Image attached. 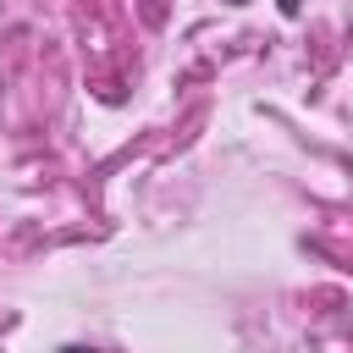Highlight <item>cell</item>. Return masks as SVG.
I'll return each instance as SVG.
<instances>
[{
    "instance_id": "6da1fadb",
    "label": "cell",
    "mask_w": 353,
    "mask_h": 353,
    "mask_svg": "<svg viewBox=\"0 0 353 353\" xmlns=\"http://www.w3.org/2000/svg\"><path fill=\"white\" fill-rule=\"evenodd\" d=\"M276 6H281V11H287V17H292V11H298V6H303V0H276Z\"/></svg>"
},
{
    "instance_id": "7a4b0ae2",
    "label": "cell",
    "mask_w": 353,
    "mask_h": 353,
    "mask_svg": "<svg viewBox=\"0 0 353 353\" xmlns=\"http://www.w3.org/2000/svg\"><path fill=\"white\" fill-rule=\"evenodd\" d=\"M61 353H99V347H83V342H72V347H61Z\"/></svg>"
}]
</instances>
